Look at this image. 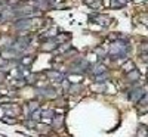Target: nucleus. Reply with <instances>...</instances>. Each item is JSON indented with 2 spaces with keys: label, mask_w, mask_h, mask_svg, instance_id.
<instances>
[{
  "label": "nucleus",
  "mask_w": 148,
  "mask_h": 137,
  "mask_svg": "<svg viewBox=\"0 0 148 137\" xmlns=\"http://www.w3.org/2000/svg\"><path fill=\"white\" fill-rule=\"evenodd\" d=\"M95 21H96L98 24H101V25H108L110 24V19H108V16H102V15H98V16H95Z\"/></svg>",
  "instance_id": "20e7f679"
},
{
  "label": "nucleus",
  "mask_w": 148,
  "mask_h": 137,
  "mask_svg": "<svg viewBox=\"0 0 148 137\" xmlns=\"http://www.w3.org/2000/svg\"><path fill=\"white\" fill-rule=\"evenodd\" d=\"M127 50H129V44L126 41H114L113 44L110 46V56L113 59H121L127 55Z\"/></svg>",
  "instance_id": "f257e3e1"
},
{
  "label": "nucleus",
  "mask_w": 148,
  "mask_h": 137,
  "mask_svg": "<svg viewBox=\"0 0 148 137\" xmlns=\"http://www.w3.org/2000/svg\"><path fill=\"white\" fill-rule=\"evenodd\" d=\"M27 46H28V38H19L18 41H16V44H15L16 49H24Z\"/></svg>",
  "instance_id": "39448f33"
},
{
  "label": "nucleus",
  "mask_w": 148,
  "mask_h": 137,
  "mask_svg": "<svg viewBox=\"0 0 148 137\" xmlns=\"http://www.w3.org/2000/svg\"><path fill=\"white\" fill-rule=\"evenodd\" d=\"M121 68H123V71H126V72H129V71H132V69H135V65H133V62L132 61H127L123 66H121Z\"/></svg>",
  "instance_id": "6e6552de"
},
{
  "label": "nucleus",
  "mask_w": 148,
  "mask_h": 137,
  "mask_svg": "<svg viewBox=\"0 0 148 137\" xmlns=\"http://www.w3.org/2000/svg\"><path fill=\"white\" fill-rule=\"evenodd\" d=\"M42 116L43 118H46V116L52 118V116H54V114H52V111H45V112H42Z\"/></svg>",
  "instance_id": "2eb2a0df"
},
{
  "label": "nucleus",
  "mask_w": 148,
  "mask_h": 137,
  "mask_svg": "<svg viewBox=\"0 0 148 137\" xmlns=\"http://www.w3.org/2000/svg\"><path fill=\"white\" fill-rule=\"evenodd\" d=\"M101 5H102V3H101V0H96V2H93V3H92V7H93V9H99V7H102Z\"/></svg>",
  "instance_id": "f8f14e48"
},
{
  "label": "nucleus",
  "mask_w": 148,
  "mask_h": 137,
  "mask_svg": "<svg viewBox=\"0 0 148 137\" xmlns=\"http://www.w3.org/2000/svg\"><path fill=\"white\" fill-rule=\"evenodd\" d=\"M139 77H141V74H139V71L136 69H132V71H129L127 72V80L130 81V83H135V81H138L139 80Z\"/></svg>",
  "instance_id": "7ed1b4c3"
},
{
  "label": "nucleus",
  "mask_w": 148,
  "mask_h": 137,
  "mask_svg": "<svg viewBox=\"0 0 148 137\" xmlns=\"http://www.w3.org/2000/svg\"><path fill=\"white\" fill-rule=\"evenodd\" d=\"M61 125H62V116H56V119H55V127L58 128V127H61Z\"/></svg>",
  "instance_id": "4468645a"
},
{
  "label": "nucleus",
  "mask_w": 148,
  "mask_h": 137,
  "mask_svg": "<svg viewBox=\"0 0 148 137\" xmlns=\"http://www.w3.org/2000/svg\"><path fill=\"white\" fill-rule=\"evenodd\" d=\"M0 19H2V13H0Z\"/></svg>",
  "instance_id": "412c9836"
},
{
  "label": "nucleus",
  "mask_w": 148,
  "mask_h": 137,
  "mask_svg": "<svg viewBox=\"0 0 148 137\" xmlns=\"http://www.w3.org/2000/svg\"><path fill=\"white\" fill-rule=\"evenodd\" d=\"M93 90H96V91H102V85H96V87H95V85H93Z\"/></svg>",
  "instance_id": "f3484780"
},
{
  "label": "nucleus",
  "mask_w": 148,
  "mask_h": 137,
  "mask_svg": "<svg viewBox=\"0 0 148 137\" xmlns=\"http://www.w3.org/2000/svg\"><path fill=\"white\" fill-rule=\"evenodd\" d=\"M144 95H145V89H133L132 91H130L129 97H130V100L136 102V100H139V99H141Z\"/></svg>",
  "instance_id": "f03ea898"
},
{
  "label": "nucleus",
  "mask_w": 148,
  "mask_h": 137,
  "mask_svg": "<svg viewBox=\"0 0 148 137\" xmlns=\"http://www.w3.org/2000/svg\"><path fill=\"white\" fill-rule=\"evenodd\" d=\"M138 136H148V128L147 127H139L138 128Z\"/></svg>",
  "instance_id": "9d476101"
},
{
  "label": "nucleus",
  "mask_w": 148,
  "mask_h": 137,
  "mask_svg": "<svg viewBox=\"0 0 148 137\" xmlns=\"http://www.w3.org/2000/svg\"><path fill=\"white\" fill-rule=\"evenodd\" d=\"M136 2H144V0H136Z\"/></svg>",
  "instance_id": "aec40b11"
},
{
  "label": "nucleus",
  "mask_w": 148,
  "mask_h": 137,
  "mask_svg": "<svg viewBox=\"0 0 148 137\" xmlns=\"http://www.w3.org/2000/svg\"><path fill=\"white\" fill-rule=\"evenodd\" d=\"M48 75L52 77V78H55V80H59V81H62V77H64L61 72H56V71H50V72H48Z\"/></svg>",
  "instance_id": "0eeeda50"
},
{
  "label": "nucleus",
  "mask_w": 148,
  "mask_h": 137,
  "mask_svg": "<svg viewBox=\"0 0 148 137\" xmlns=\"http://www.w3.org/2000/svg\"><path fill=\"white\" fill-rule=\"evenodd\" d=\"M95 80H96L98 83H102V81L108 80V74H107V72H99V74L95 75Z\"/></svg>",
  "instance_id": "423d86ee"
},
{
  "label": "nucleus",
  "mask_w": 148,
  "mask_h": 137,
  "mask_svg": "<svg viewBox=\"0 0 148 137\" xmlns=\"http://www.w3.org/2000/svg\"><path fill=\"white\" fill-rule=\"evenodd\" d=\"M142 21H144V22H145V24H147V25H148V18H144V19H142Z\"/></svg>",
  "instance_id": "a211bd4d"
},
{
  "label": "nucleus",
  "mask_w": 148,
  "mask_h": 137,
  "mask_svg": "<svg viewBox=\"0 0 148 137\" xmlns=\"http://www.w3.org/2000/svg\"><path fill=\"white\" fill-rule=\"evenodd\" d=\"M139 100H141V103H139V105H148V95L142 96V97L139 99Z\"/></svg>",
  "instance_id": "ddd939ff"
},
{
  "label": "nucleus",
  "mask_w": 148,
  "mask_h": 137,
  "mask_svg": "<svg viewBox=\"0 0 148 137\" xmlns=\"http://www.w3.org/2000/svg\"><path fill=\"white\" fill-rule=\"evenodd\" d=\"M139 50H141L142 53L148 52V43H144V44H141V46H139Z\"/></svg>",
  "instance_id": "9b49d317"
},
{
  "label": "nucleus",
  "mask_w": 148,
  "mask_h": 137,
  "mask_svg": "<svg viewBox=\"0 0 148 137\" xmlns=\"http://www.w3.org/2000/svg\"><path fill=\"white\" fill-rule=\"evenodd\" d=\"M0 116H2V109H0Z\"/></svg>",
  "instance_id": "6ab92c4d"
},
{
  "label": "nucleus",
  "mask_w": 148,
  "mask_h": 137,
  "mask_svg": "<svg viewBox=\"0 0 148 137\" xmlns=\"http://www.w3.org/2000/svg\"><path fill=\"white\" fill-rule=\"evenodd\" d=\"M141 59H142V61H145V62H148V52L142 53V55H141Z\"/></svg>",
  "instance_id": "dca6fc26"
},
{
  "label": "nucleus",
  "mask_w": 148,
  "mask_h": 137,
  "mask_svg": "<svg viewBox=\"0 0 148 137\" xmlns=\"http://www.w3.org/2000/svg\"><path fill=\"white\" fill-rule=\"evenodd\" d=\"M93 72L95 74H99V72H105V66H104L102 64H96L93 66Z\"/></svg>",
  "instance_id": "1a4fd4ad"
}]
</instances>
